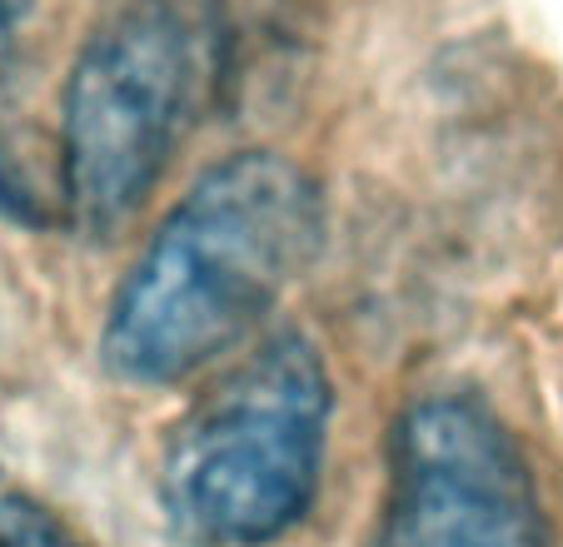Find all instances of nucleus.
Wrapping results in <instances>:
<instances>
[{
  "mask_svg": "<svg viewBox=\"0 0 563 547\" xmlns=\"http://www.w3.org/2000/svg\"><path fill=\"white\" fill-rule=\"evenodd\" d=\"M324 239L309 169L275 149L210 165L120 279L100 364L135 389H170L245 344Z\"/></svg>",
  "mask_w": 563,
  "mask_h": 547,
  "instance_id": "nucleus-1",
  "label": "nucleus"
},
{
  "mask_svg": "<svg viewBox=\"0 0 563 547\" xmlns=\"http://www.w3.org/2000/svg\"><path fill=\"white\" fill-rule=\"evenodd\" d=\"M374 547H553L529 458L478 393H419L394 418Z\"/></svg>",
  "mask_w": 563,
  "mask_h": 547,
  "instance_id": "nucleus-4",
  "label": "nucleus"
},
{
  "mask_svg": "<svg viewBox=\"0 0 563 547\" xmlns=\"http://www.w3.org/2000/svg\"><path fill=\"white\" fill-rule=\"evenodd\" d=\"M205 31L185 0H120L75 55L60 110L70 224L110 239L145 210L200 105Z\"/></svg>",
  "mask_w": 563,
  "mask_h": 547,
  "instance_id": "nucleus-3",
  "label": "nucleus"
},
{
  "mask_svg": "<svg viewBox=\"0 0 563 547\" xmlns=\"http://www.w3.org/2000/svg\"><path fill=\"white\" fill-rule=\"evenodd\" d=\"M31 11H35V0H0V70L11 65L25 21H31Z\"/></svg>",
  "mask_w": 563,
  "mask_h": 547,
  "instance_id": "nucleus-6",
  "label": "nucleus"
},
{
  "mask_svg": "<svg viewBox=\"0 0 563 547\" xmlns=\"http://www.w3.org/2000/svg\"><path fill=\"white\" fill-rule=\"evenodd\" d=\"M0 547H86V543L41 498L5 493L0 498Z\"/></svg>",
  "mask_w": 563,
  "mask_h": 547,
  "instance_id": "nucleus-5",
  "label": "nucleus"
},
{
  "mask_svg": "<svg viewBox=\"0 0 563 547\" xmlns=\"http://www.w3.org/2000/svg\"><path fill=\"white\" fill-rule=\"evenodd\" d=\"M334 383L285 328L255 344L175 428L159 503L190 547H269L309 517L324 473Z\"/></svg>",
  "mask_w": 563,
  "mask_h": 547,
  "instance_id": "nucleus-2",
  "label": "nucleus"
}]
</instances>
